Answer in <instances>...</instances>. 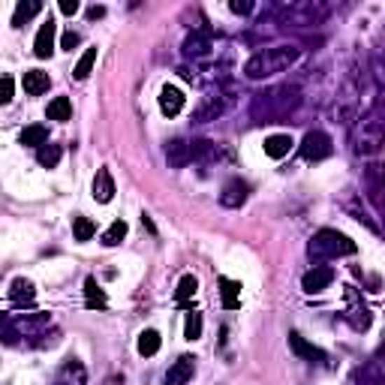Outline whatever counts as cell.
Masks as SVG:
<instances>
[{
    "label": "cell",
    "mask_w": 385,
    "mask_h": 385,
    "mask_svg": "<svg viewBox=\"0 0 385 385\" xmlns=\"http://www.w3.org/2000/svg\"><path fill=\"white\" fill-rule=\"evenodd\" d=\"M292 136L289 133H277V136H268L265 139V154L271 157V160H280V157H286L289 150H292Z\"/></svg>",
    "instance_id": "obj_22"
},
{
    "label": "cell",
    "mask_w": 385,
    "mask_h": 385,
    "mask_svg": "<svg viewBox=\"0 0 385 385\" xmlns=\"http://www.w3.org/2000/svg\"><path fill=\"white\" fill-rule=\"evenodd\" d=\"M364 190H368V199L373 202V208L385 214V166L382 163H370L364 169Z\"/></svg>",
    "instance_id": "obj_7"
},
{
    "label": "cell",
    "mask_w": 385,
    "mask_h": 385,
    "mask_svg": "<svg viewBox=\"0 0 385 385\" xmlns=\"http://www.w3.org/2000/svg\"><path fill=\"white\" fill-rule=\"evenodd\" d=\"M124 238H127V223H124V220H115V223H111V226L103 232V244H106V247H118Z\"/></svg>",
    "instance_id": "obj_32"
},
{
    "label": "cell",
    "mask_w": 385,
    "mask_h": 385,
    "mask_svg": "<svg viewBox=\"0 0 385 385\" xmlns=\"http://www.w3.org/2000/svg\"><path fill=\"white\" fill-rule=\"evenodd\" d=\"M184 337L187 340H199L202 337V313L190 310L187 319H184Z\"/></svg>",
    "instance_id": "obj_36"
},
{
    "label": "cell",
    "mask_w": 385,
    "mask_h": 385,
    "mask_svg": "<svg viewBox=\"0 0 385 385\" xmlns=\"http://www.w3.org/2000/svg\"><path fill=\"white\" fill-rule=\"evenodd\" d=\"M73 235H76V241H90L97 235V226H94V220H88V217H76L73 220Z\"/></svg>",
    "instance_id": "obj_34"
},
{
    "label": "cell",
    "mask_w": 385,
    "mask_h": 385,
    "mask_svg": "<svg viewBox=\"0 0 385 385\" xmlns=\"http://www.w3.org/2000/svg\"><path fill=\"white\" fill-rule=\"evenodd\" d=\"M73 118V103H69V97H55L52 103H48V120H69Z\"/></svg>",
    "instance_id": "obj_28"
},
{
    "label": "cell",
    "mask_w": 385,
    "mask_h": 385,
    "mask_svg": "<svg viewBox=\"0 0 385 385\" xmlns=\"http://www.w3.org/2000/svg\"><path fill=\"white\" fill-rule=\"evenodd\" d=\"M166 160H169L172 169H184L190 160H192L190 141H184V139H172V141H166Z\"/></svg>",
    "instance_id": "obj_16"
},
{
    "label": "cell",
    "mask_w": 385,
    "mask_h": 385,
    "mask_svg": "<svg viewBox=\"0 0 385 385\" xmlns=\"http://www.w3.org/2000/svg\"><path fill=\"white\" fill-rule=\"evenodd\" d=\"M13 76H4V85H0V103H9V99H13Z\"/></svg>",
    "instance_id": "obj_38"
},
{
    "label": "cell",
    "mask_w": 385,
    "mask_h": 385,
    "mask_svg": "<svg viewBox=\"0 0 385 385\" xmlns=\"http://www.w3.org/2000/svg\"><path fill=\"white\" fill-rule=\"evenodd\" d=\"M39 13H43V4H39V0H27V4H18L15 13H13V24L22 27V24H27L30 18L39 15Z\"/></svg>",
    "instance_id": "obj_27"
},
{
    "label": "cell",
    "mask_w": 385,
    "mask_h": 385,
    "mask_svg": "<svg viewBox=\"0 0 385 385\" xmlns=\"http://www.w3.org/2000/svg\"><path fill=\"white\" fill-rule=\"evenodd\" d=\"M192 370H196V358H192V356H181L166 370V385H187L192 379Z\"/></svg>",
    "instance_id": "obj_14"
},
{
    "label": "cell",
    "mask_w": 385,
    "mask_h": 385,
    "mask_svg": "<svg viewBox=\"0 0 385 385\" xmlns=\"http://www.w3.org/2000/svg\"><path fill=\"white\" fill-rule=\"evenodd\" d=\"M9 298H13L15 304H34V298H36V286H34V280H27V277H15L13 283H9Z\"/></svg>",
    "instance_id": "obj_18"
},
{
    "label": "cell",
    "mask_w": 385,
    "mask_h": 385,
    "mask_svg": "<svg viewBox=\"0 0 385 385\" xmlns=\"http://www.w3.org/2000/svg\"><path fill=\"white\" fill-rule=\"evenodd\" d=\"M328 15V9L322 4H292L283 9V18L289 24H298V27H310V24H322Z\"/></svg>",
    "instance_id": "obj_6"
},
{
    "label": "cell",
    "mask_w": 385,
    "mask_h": 385,
    "mask_svg": "<svg viewBox=\"0 0 385 385\" xmlns=\"http://www.w3.org/2000/svg\"><path fill=\"white\" fill-rule=\"evenodd\" d=\"M358 247H356V241L346 238L343 232L337 229H319L316 235L310 238V244H307V253H310V259H316V262H326V259H340V256H352Z\"/></svg>",
    "instance_id": "obj_4"
},
{
    "label": "cell",
    "mask_w": 385,
    "mask_h": 385,
    "mask_svg": "<svg viewBox=\"0 0 385 385\" xmlns=\"http://www.w3.org/2000/svg\"><path fill=\"white\" fill-rule=\"evenodd\" d=\"M6 326L15 331V337H39L48 326H52V316L48 313H24L22 319H6Z\"/></svg>",
    "instance_id": "obj_8"
},
{
    "label": "cell",
    "mask_w": 385,
    "mask_h": 385,
    "mask_svg": "<svg viewBox=\"0 0 385 385\" xmlns=\"http://www.w3.org/2000/svg\"><path fill=\"white\" fill-rule=\"evenodd\" d=\"M223 111H226V99H223V97H205L199 103V108L192 111V120H199V124H205V120H217Z\"/></svg>",
    "instance_id": "obj_17"
},
{
    "label": "cell",
    "mask_w": 385,
    "mask_h": 385,
    "mask_svg": "<svg viewBox=\"0 0 385 385\" xmlns=\"http://www.w3.org/2000/svg\"><path fill=\"white\" fill-rule=\"evenodd\" d=\"M358 382H361V385H385V377L379 373L377 364H368V368L358 373Z\"/></svg>",
    "instance_id": "obj_37"
},
{
    "label": "cell",
    "mask_w": 385,
    "mask_h": 385,
    "mask_svg": "<svg viewBox=\"0 0 385 385\" xmlns=\"http://www.w3.org/2000/svg\"><path fill=\"white\" fill-rule=\"evenodd\" d=\"M346 319L352 322V328H356V331H364V328L370 326V310L364 307V304H356V307L346 313Z\"/></svg>",
    "instance_id": "obj_35"
},
{
    "label": "cell",
    "mask_w": 385,
    "mask_h": 385,
    "mask_svg": "<svg viewBox=\"0 0 385 385\" xmlns=\"http://www.w3.org/2000/svg\"><path fill=\"white\" fill-rule=\"evenodd\" d=\"M160 346H163V337H160V331H154V328L141 331V334H139V340H136V349H139V356H145V358L157 356V352H160Z\"/></svg>",
    "instance_id": "obj_23"
},
{
    "label": "cell",
    "mask_w": 385,
    "mask_h": 385,
    "mask_svg": "<svg viewBox=\"0 0 385 385\" xmlns=\"http://www.w3.org/2000/svg\"><path fill=\"white\" fill-rule=\"evenodd\" d=\"M247 199H250V184L247 181H241V178L226 181L223 190H220V205L223 208H241Z\"/></svg>",
    "instance_id": "obj_9"
},
{
    "label": "cell",
    "mask_w": 385,
    "mask_h": 385,
    "mask_svg": "<svg viewBox=\"0 0 385 385\" xmlns=\"http://www.w3.org/2000/svg\"><path fill=\"white\" fill-rule=\"evenodd\" d=\"M298 150L307 163H319V160H328L334 154V141L328 133H322V130H310V133L301 139Z\"/></svg>",
    "instance_id": "obj_5"
},
{
    "label": "cell",
    "mask_w": 385,
    "mask_h": 385,
    "mask_svg": "<svg viewBox=\"0 0 385 385\" xmlns=\"http://www.w3.org/2000/svg\"><path fill=\"white\" fill-rule=\"evenodd\" d=\"M331 280H334V268H328V265H313L307 274L301 277V289L307 292V295H319L322 289L331 286Z\"/></svg>",
    "instance_id": "obj_10"
},
{
    "label": "cell",
    "mask_w": 385,
    "mask_h": 385,
    "mask_svg": "<svg viewBox=\"0 0 385 385\" xmlns=\"http://www.w3.org/2000/svg\"><path fill=\"white\" fill-rule=\"evenodd\" d=\"M382 356H385V340H382Z\"/></svg>",
    "instance_id": "obj_43"
},
{
    "label": "cell",
    "mask_w": 385,
    "mask_h": 385,
    "mask_svg": "<svg viewBox=\"0 0 385 385\" xmlns=\"http://www.w3.org/2000/svg\"><path fill=\"white\" fill-rule=\"evenodd\" d=\"M220 295H223V307L226 310H238L241 307V283L220 277Z\"/></svg>",
    "instance_id": "obj_25"
},
{
    "label": "cell",
    "mask_w": 385,
    "mask_h": 385,
    "mask_svg": "<svg viewBox=\"0 0 385 385\" xmlns=\"http://www.w3.org/2000/svg\"><path fill=\"white\" fill-rule=\"evenodd\" d=\"M190 150H192V160H214V157H217V145H214L211 139L190 141Z\"/></svg>",
    "instance_id": "obj_31"
},
{
    "label": "cell",
    "mask_w": 385,
    "mask_h": 385,
    "mask_svg": "<svg viewBox=\"0 0 385 385\" xmlns=\"http://www.w3.org/2000/svg\"><path fill=\"white\" fill-rule=\"evenodd\" d=\"M211 52V34L208 30H202V34H190L184 39V55L187 57H202Z\"/></svg>",
    "instance_id": "obj_21"
},
{
    "label": "cell",
    "mask_w": 385,
    "mask_h": 385,
    "mask_svg": "<svg viewBox=\"0 0 385 385\" xmlns=\"http://www.w3.org/2000/svg\"><path fill=\"white\" fill-rule=\"evenodd\" d=\"M196 289H199V280L192 277V274H184L178 280V292H175V301L178 304H187L192 295H196Z\"/></svg>",
    "instance_id": "obj_30"
},
{
    "label": "cell",
    "mask_w": 385,
    "mask_h": 385,
    "mask_svg": "<svg viewBox=\"0 0 385 385\" xmlns=\"http://www.w3.org/2000/svg\"><path fill=\"white\" fill-rule=\"evenodd\" d=\"M18 145H27V148H43L48 145V130L43 124H34V127H24L22 133H18Z\"/></svg>",
    "instance_id": "obj_24"
},
{
    "label": "cell",
    "mask_w": 385,
    "mask_h": 385,
    "mask_svg": "<svg viewBox=\"0 0 385 385\" xmlns=\"http://www.w3.org/2000/svg\"><path fill=\"white\" fill-rule=\"evenodd\" d=\"M60 157H64V148H60V145H52V141L36 150V163L43 166V169H55V166L60 163Z\"/></svg>",
    "instance_id": "obj_26"
},
{
    "label": "cell",
    "mask_w": 385,
    "mask_h": 385,
    "mask_svg": "<svg viewBox=\"0 0 385 385\" xmlns=\"http://www.w3.org/2000/svg\"><path fill=\"white\" fill-rule=\"evenodd\" d=\"M289 346H292V352H295V356L307 358V361H322V358H326V352H322L319 346H313V343H307L298 331L289 334Z\"/></svg>",
    "instance_id": "obj_19"
},
{
    "label": "cell",
    "mask_w": 385,
    "mask_h": 385,
    "mask_svg": "<svg viewBox=\"0 0 385 385\" xmlns=\"http://www.w3.org/2000/svg\"><path fill=\"white\" fill-rule=\"evenodd\" d=\"M52 385H88V370L78 358H66L64 364L57 368Z\"/></svg>",
    "instance_id": "obj_11"
},
{
    "label": "cell",
    "mask_w": 385,
    "mask_h": 385,
    "mask_svg": "<svg viewBox=\"0 0 385 385\" xmlns=\"http://www.w3.org/2000/svg\"><path fill=\"white\" fill-rule=\"evenodd\" d=\"M301 106V90L298 88H289V85H280V88H271V90H262V94L253 97V118L256 120H265V124H274V120L286 118L289 111H295Z\"/></svg>",
    "instance_id": "obj_1"
},
{
    "label": "cell",
    "mask_w": 385,
    "mask_h": 385,
    "mask_svg": "<svg viewBox=\"0 0 385 385\" xmlns=\"http://www.w3.org/2000/svg\"><path fill=\"white\" fill-rule=\"evenodd\" d=\"M184 90L175 88V85H166L163 90H160V111H163L166 118H175L181 115V108H184Z\"/></svg>",
    "instance_id": "obj_13"
},
{
    "label": "cell",
    "mask_w": 385,
    "mask_h": 385,
    "mask_svg": "<svg viewBox=\"0 0 385 385\" xmlns=\"http://www.w3.org/2000/svg\"><path fill=\"white\" fill-rule=\"evenodd\" d=\"M106 15V6H90L88 9V18H103Z\"/></svg>",
    "instance_id": "obj_42"
},
{
    "label": "cell",
    "mask_w": 385,
    "mask_h": 385,
    "mask_svg": "<svg viewBox=\"0 0 385 385\" xmlns=\"http://www.w3.org/2000/svg\"><path fill=\"white\" fill-rule=\"evenodd\" d=\"M229 9H232V13H235V15H247L250 9H253V4H241V0H232Z\"/></svg>",
    "instance_id": "obj_41"
},
{
    "label": "cell",
    "mask_w": 385,
    "mask_h": 385,
    "mask_svg": "<svg viewBox=\"0 0 385 385\" xmlns=\"http://www.w3.org/2000/svg\"><path fill=\"white\" fill-rule=\"evenodd\" d=\"M301 57V48L295 46H274V48H262L244 64V76L247 78H268L274 73L289 69L295 60Z\"/></svg>",
    "instance_id": "obj_2"
},
{
    "label": "cell",
    "mask_w": 385,
    "mask_h": 385,
    "mask_svg": "<svg viewBox=\"0 0 385 385\" xmlns=\"http://www.w3.org/2000/svg\"><path fill=\"white\" fill-rule=\"evenodd\" d=\"M349 141H352V150H356L358 157H373L385 145V120L370 108L368 115H361L356 120V127H352V133H349Z\"/></svg>",
    "instance_id": "obj_3"
},
{
    "label": "cell",
    "mask_w": 385,
    "mask_h": 385,
    "mask_svg": "<svg viewBox=\"0 0 385 385\" xmlns=\"http://www.w3.org/2000/svg\"><path fill=\"white\" fill-rule=\"evenodd\" d=\"M60 13H64V15H76L78 13V0H60Z\"/></svg>",
    "instance_id": "obj_40"
},
{
    "label": "cell",
    "mask_w": 385,
    "mask_h": 385,
    "mask_svg": "<svg viewBox=\"0 0 385 385\" xmlns=\"http://www.w3.org/2000/svg\"><path fill=\"white\" fill-rule=\"evenodd\" d=\"M55 36H57V24L52 22V18H46V22L39 24V30H36V39H34V55L39 60L55 55Z\"/></svg>",
    "instance_id": "obj_12"
},
{
    "label": "cell",
    "mask_w": 385,
    "mask_h": 385,
    "mask_svg": "<svg viewBox=\"0 0 385 385\" xmlns=\"http://www.w3.org/2000/svg\"><path fill=\"white\" fill-rule=\"evenodd\" d=\"M90 192H94V199H97V202H103V205L115 199V178H111V172H108V169H97L94 184H90Z\"/></svg>",
    "instance_id": "obj_15"
},
{
    "label": "cell",
    "mask_w": 385,
    "mask_h": 385,
    "mask_svg": "<svg viewBox=\"0 0 385 385\" xmlns=\"http://www.w3.org/2000/svg\"><path fill=\"white\" fill-rule=\"evenodd\" d=\"M85 304H88L90 310H94V307H99V310H103L106 304H108L106 292L97 286V280H94V277H88V280H85Z\"/></svg>",
    "instance_id": "obj_29"
},
{
    "label": "cell",
    "mask_w": 385,
    "mask_h": 385,
    "mask_svg": "<svg viewBox=\"0 0 385 385\" xmlns=\"http://www.w3.org/2000/svg\"><path fill=\"white\" fill-rule=\"evenodd\" d=\"M94 64H97V48H88V52L78 57V64H76V69H73V76L78 78V82H85V78L90 76V69H94Z\"/></svg>",
    "instance_id": "obj_33"
},
{
    "label": "cell",
    "mask_w": 385,
    "mask_h": 385,
    "mask_svg": "<svg viewBox=\"0 0 385 385\" xmlns=\"http://www.w3.org/2000/svg\"><path fill=\"white\" fill-rule=\"evenodd\" d=\"M60 46H64L66 52H73V48L78 46V34H73V30H66V34H64V39H60Z\"/></svg>",
    "instance_id": "obj_39"
},
{
    "label": "cell",
    "mask_w": 385,
    "mask_h": 385,
    "mask_svg": "<svg viewBox=\"0 0 385 385\" xmlns=\"http://www.w3.org/2000/svg\"><path fill=\"white\" fill-rule=\"evenodd\" d=\"M48 88H52V78H48V73H43V69H27L24 73V94L39 97V94H46Z\"/></svg>",
    "instance_id": "obj_20"
}]
</instances>
